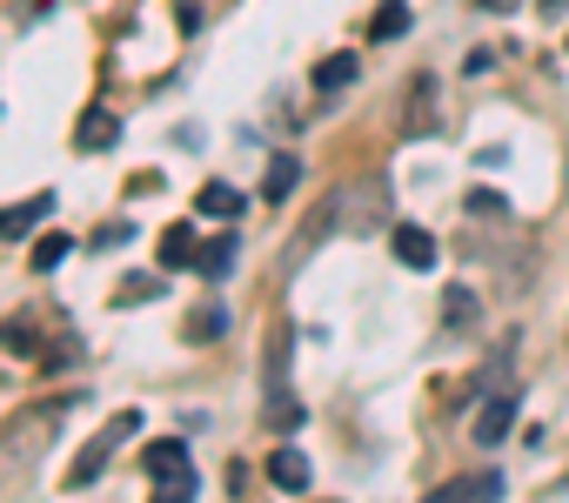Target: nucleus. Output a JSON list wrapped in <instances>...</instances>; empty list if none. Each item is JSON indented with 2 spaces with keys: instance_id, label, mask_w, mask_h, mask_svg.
I'll return each mask as SVG.
<instances>
[{
  "instance_id": "20e7f679",
  "label": "nucleus",
  "mask_w": 569,
  "mask_h": 503,
  "mask_svg": "<svg viewBox=\"0 0 569 503\" xmlns=\"http://www.w3.org/2000/svg\"><path fill=\"white\" fill-rule=\"evenodd\" d=\"M516 410H522V396H516V389H496V396H489V403L476 410V443H482V450H496V443L509 436Z\"/></svg>"
},
{
  "instance_id": "9d476101",
  "label": "nucleus",
  "mask_w": 569,
  "mask_h": 503,
  "mask_svg": "<svg viewBox=\"0 0 569 503\" xmlns=\"http://www.w3.org/2000/svg\"><path fill=\"white\" fill-rule=\"evenodd\" d=\"M234 248H241V241H234V228H221V235H214V241L201 248V256H194V269H201V283H221V276L234 269Z\"/></svg>"
},
{
  "instance_id": "6ab92c4d",
  "label": "nucleus",
  "mask_w": 569,
  "mask_h": 503,
  "mask_svg": "<svg viewBox=\"0 0 569 503\" xmlns=\"http://www.w3.org/2000/svg\"><path fill=\"white\" fill-rule=\"evenodd\" d=\"M369 34H376V41H402V34H409V0H382L376 21H369Z\"/></svg>"
},
{
  "instance_id": "dca6fc26",
  "label": "nucleus",
  "mask_w": 569,
  "mask_h": 503,
  "mask_svg": "<svg viewBox=\"0 0 569 503\" xmlns=\"http://www.w3.org/2000/svg\"><path fill=\"white\" fill-rule=\"evenodd\" d=\"M356 75H362V61H356V55H329V61L316 68V88H322V95H342Z\"/></svg>"
},
{
  "instance_id": "f3484780",
  "label": "nucleus",
  "mask_w": 569,
  "mask_h": 503,
  "mask_svg": "<svg viewBox=\"0 0 569 503\" xmlns=\"http://www.w3.org/2000/svg\"><path fill=\"white\" fill-rule=\"evenodd\" d=\"M168 283L161 276H148V269H134V276H121V289H114V309H134V303H154Z\"/></svg>"
},
{
  "instance_id": "423d86ee",
  "label": "nucleus",
  "mask_w": 569,
  "mask_h": 503,
  "mask_svg": "<svg viewBox=\"0 0 569 503\" xmlns=\"http://www.w3.org/2000/svg\"><path fill=\"white\" fill-rule=\"evenodd\" d=\"M114 141H121V121H114L108 108H88L81 128H74V148H81V155H108Z\"/></svg>"
},
{
  "instance_id": "f03ea898",
  "label": "nucleus",
  "mask_w": 569,
  "mask_h": 503,
  "mask_svg": "<svg viewBox=\"0 0 569 503\" xmlns=\"http://www.w3.org/2000/svg\"><path fill=\"white\" fill-rule=\"evenodd\" d=\"M134 430H141V416H134V410H114V416H108V430H101V436H94V443H88V450L74 456V470H68V490H88V483H94V476L108 470L114 443H128Z\"/></svg>"
},
{
  "instance_id": "4be33fe9",
  "label": "nucleus",
  "mask_w": 569,
  "mask_h": 503,
  "mask_svg": "<svg viewBox=\"0 0 569 503\" xmlns=\"http://www.w3.org/2000/svg\"><path fill=\"white\" fill-rule=\"evenodd\" d=\"M121 241H134V221H121V215H114V221H101V228H94V248H121Z\"/></svg>"
},
{
  "instance_id": "6e6552de",
  "label": "nucleus",
  "mask_w": 569,
  "mask_h": 503,
  "mask_svg": "<svg viewBox=\"0 0 569 503\" xmlns=\"http://www.w3.org/2000/svg\"><path fill=\"white\" fill-rule=\"evenodd\" d=\"M194 208L201 215H214V221H241V188H228V181H201V195H194Z\"/></svg>"
},
{
  "instance_id": "aec40b11",
  "label": "nucleus",
  "mask_w": 569,
  "mask_h": 503,
  "mask_svg": "<svg viewBox=\"0 0 569 503\" xmlns=\"http://www.w3.org/2000/svg\"><path fill=\"white\" fill-rule=\"evenodd\" d=\"M221 329H228V309H221V303H208V309L188 316V336H194V343H221Z\"/></svg>"
},
{
  "instance_id": "ddd939ff",
  "label": "nucleus",
  "mask_w": 569,
  "mask_h": 503,
  "mask_svg": "<svg viewBox=\"0 0 569 503\" xmlns=\"http://www.w3.org/2000/svg\"><path fill=\"white\" fill-rule=\"evenodd\" d=\"M194 256H201V248H194V228L174 221V228L161 235V269H194Z\"/></svg>"
},
{
  "instance_id": "7ed1b4c3",
  "label": "nucleus",
  "mask_w": 569,
  "mask_h": 503,
  "mask_svg": "<svg viewBox=\"0 0 569 503\" xmlns=\"http://www.w3.org/2000/svg\"><path fill=\"white\" fill-rule=\"evenodd\" d=\"M389 248H396V263H402V269H436V256H442L436 235L416 228V221H396V228H389Z\"/></svg>"
},
{
  "instance_id": "1a4fd4ad",
  "label": "nucleus",
  "mask_w": 569,
  "mask_h": 503,
  "mask_svg": "<svg viewBox=\"0 0 569 503\" xmlns=\"http://www.w3.org/2000/svg\"><path fill=\"white\" fill-rule=\"evenodd\" d=\"M476 316H482V303H476L462 283H449V289H442V329L462 336V329H476Z\"/></svg>"
},
{
  "instance_id": "393cba45",
  "label": "nucleus",
  "mask_w": 569,
  "mask_h": 503,
  "mask_svg": "<svg viewBox=\"0 0 569 503\" xmlns=\"http://www.w3.org/2000/svg\"><path fill=\"white\" fill-rule=\"evenodd\" d=\"M536 8H542V14H569V0H536Z\"/></svg>"
},
{
  "instance_id": "a211bd4d",
  "label": "nucleus",
  "mask_w": 569,
  "mask_h": 503,
  "mask_svg": "<svg viewBox=\"0 0 569 503\" xmlns=\"http://www.w3.org/2000/svg\"><path fill=\"white\" fill-rule=\"evenodd\" d=\"M0 349H8V356H34V349H41L34 316H8V323H0Z\"/></svg>"
},
{
  "instance_id": "0eeeda50",
  "label": "nucleus",
  "mask_w": 569,
  "mask_h": 503,
  "mask_svg": "<svg viewBox=\"0 0 569 503\" xmlns=\"http://www.w3.org/2000/svg\"><path fill=\"white\" fill-rule=\"evenodd\" d=\"M48 208H54V195L41 188V195H28V201H14V208H0V235H28V228H41L48 221Z\"/></svg>"
},
{
  "instance_id": "a878e982",
  "label": "nucleus",
  "mask_w": 569,
  "mask_h": 503,
  "mask_svg": "<svg viewBox=\"0 0 569 503\" xmlns=\"http://www.w3.org/2000/svg\"><path fill=\"white\" fill-rule=\"evenodd\" d=\"M482 8H489V14H509V8H516V0H482Z\"/></svg>"
},
{
  "instance_id": "f8f14e48",
  "label": "nucleus",
  "mask_w": 569,
  "mask_h": 503,
  "mask_svg": "<svg viewBox=\"0 0 569 503\" xmlns=\"http://www.w3.org/2000/svg\"><path fill=\"white\" fill-rule=\"evenodd\" d=\"M296 181H302V161H296V155H274L268 175H261V195H268V201H289Z\"/></svg>"
},
{
  "instance_id": "4468645a",
  "label": "nucleus",
  "mask_w": 569,
  "mask_h": 503,
  "mask_svg": "<svg viewBox=\"0 0 569 503\" xmlns=\"http://www.w3.org/2000/svg\"><path fill=\"white\" fill-rule=\"evenodd\" d=\"M442 121H436V81L422 75L416 88H409V135H436Z\"/></svg>"
},
{
  "instance_id": "412c9836",
  "label": "nucleus",
  "mask_w": 569,
  "mask_h": 503,
  "mask_svg": "<svg viewBox=\"0 0 569 503\" xmlns=\"http://www.w3.org/2000/svg\"><path fill=\"white\" fill-rule=\"evenodd\" d=\"M68 248H74L68 235H41V241H34V276H48V269H61V263H68Z\"/></svg>"
},
{
  "instance_id": "b1692460",
  "label": "nucleus",
  "mask_w": 569,
  "mask_h": 503,
  "mask_svg": "<svg viewBox=\"0 0 569 503\" xmlns=\"http://www.w3.org/2000/svg\"><path fill=\"white\" fill-rule=\"evenodd\" d=\"M74 356H81V349H74V343H54V349H48V356H41V369H68V363H74Z\"/></svg>"
},
{
  "instance_id": "f257e3e1",
  "label": "nucleus",
  "mask_w": 569,
  "mask_h": 503,
  "mask_svg": "<svg viewBox=\"0 0 569 503\" xmlns=\"http://www.w3.org/2000/svg\"><path fill=\"white\" fill-rule=\"evenodd\" d=\"M141 463H148V483L161 490V503H188L194 496V456H188V443L181 436H154L148 450H141Z\"/></svg>"
},
{
  "instance_id": "5701e85b",
  "label": "nucleus",
  "mask_w": 569,
  "mask_h": 503,
  "mask_svg": "<svg viewBox=\"0 0 569 503\" xmlns=\"http://www.w3.org/2000/svg\"><path fill=\"white\" fill-rule=\"evenodd\" d=\"M469 215H509V201L489 195V188H476V195H469Z\"/></svg>"
},
{
  "instance_id": "39448f33",
  "label": "nucleus",
  "mask_w": 569,
  "mask_h": 503,
  "mask_svg": "<svg viewBox=\"0 0 569 503\" xmlns=\"http://www.w3.org/2000/svg\"><path fill=\"white\" fill-rule=\"evenodd\" d=\"M289 336H296V329H274V336H268V363H261V389H268V403L289 396V349H296Z\"/></svg>"
},
{
  "instance_id": "9b49d317",
  "label": "nucleus",
  "mask_w": 569,
  "mask_h": 503,
  "mask_svg": "<svg viewBox=\"0 0 569 503\" xmlns=\"http://www.w3.org/2000/svg\"><path fill=\"white\" fill-rule=\"evenodd\" d=\"M268 483L274 490H309V456L302 450H274L268 456Z\"/></svg>"
},
{
  "instance_id": "2eb2a0df",
  "label": "nucleus",
  "mask_w": 569,
  "mask_h": 503,
  "mask_svg": "<svg viewBox=\"0 0 569 503\" xmlns=\"http://www.w3.org/2000/svg\"><path fill=\"white\" fill-rule=\"evenodd\" d=\"M462 496H502V476H496V470H482V476H456V483H442L429 503H462Z\"/></svg>"
}]
</instances>
